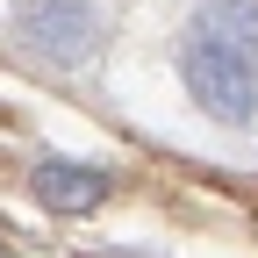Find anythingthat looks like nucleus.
<instances>
[{
  "label": "nucleus",
  "mask_w": 258,
  "mask_h": 258,
  "mask_svg": "<svg viewBox=\"0 0 258 258\" xmlns=\"http://www.w3.org/2000/svg\"><path fill=\"white\" fill-rule=\"evenodd\" d=\"M179 86L222 129H251L258 122V64L222 50V43H208V36H179Z\"/></svg>",
  "instance_id": "1"
},
{
  "label": "nucleus",
  "mask_w": 258,
  "mask_h": 258,
  "mask_svg": "<svg viewBox=\"0 0 258 258\" xmlns=\"http://www.w3.org/2000/svg\"><path fill=\"white\" fill-rule=\"evenodd\" d=\"M0 258H8V251H0Z\"/></svg>",
  "instance_id": "6"
},
{
  "label": "nucleus",
  "mask_w": 258,
  "mask_h": 258,
  "mask_svg": "<svg viewBox=\"0 0 258 258\" xmlns=\"http://www.w3.org/2000/svg\"><path fill=\"white\" fill-rule=\"evenodd\" d=\"M186 36H208V43H222V50L258 64V0H201Z\"/></svg>",
  "instance_id": "4"
},
{
  "label": "nucleus",
  "mask_w": 258,
  "mask_h": 258,
  "mask_svg": "<svg viewBox=\"0 0 258 258\" xmlns=\"http://www.w3.org/2000/svg\"><path fill=\"white\" fill-rule=\"evenodd\" d=\"M8 22H15V43L29 57H43V64H86L108 36L93 0H15Z\"/></svg>",
  "instance_id": "2"
},
{
  "label": "nucleus",
  "mask_w": 258,
  "mask_h": 258,
  "mask_svg": "<svg viewBox=\"0 0 258 258\" xmlns=\"http://www.w3.org/2000/svg\"><path fill=\"white\" fill-rule=\"evenodd\" d=\"M93 258H129V251H93Z\"/></svg>",
  "instance_id": "5"
},
{
  "label": "nucleus",
  "mask_w": 258,
  "mask_h": 258,
  "mask_svg": "<svg viewBox=\"0 0 258 258\" xmlns=\"http://www.w3.org/2000/svg\"><path fill=\"white\" fill-rule=\"evenodd\" d=\"M29 194H36L50 215H93L115 194V179L101 165H79V158H36V165H29Z\"/></svg>",
  "instance_id": "3"
}]
</instances>
